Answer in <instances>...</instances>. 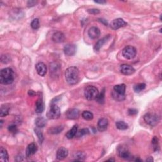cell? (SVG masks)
I'll list each match as a JSON object with an SVG mask.
<instances>
[{
	"mask_svg": "<svg viewBox=\"0 0 162 162\" xmlns=\"http://www.w3.org/2000/svg\"><path fill=\"white\" fill-rule=\"evenodd\" d=\"M79 70L75 66H70L65 71V79L69 85H75L78 82L79 79Z\"/></svg>",
	"mask_w": 162,
	"mask_h": 162,
	"instance_id": "obj_1",
	"label": "cell"
},
{
	"mask_svg": "<svg viewBox=\"0 0 162 162\" xmlns=\"http://www.w3.org/2000/svg\"><path fill=\"white\" fill-rule=\"evenodd\" d=\"M14 81V72L10 68H3L0 72V83L9 85Z\"/></svg>",
	"mask_w": 162,
	"mask_h": 162,
	"instance_id": "obj_2",
	"label": "cell"
},
{
	"mask_svg": "<svg viewBox=\"0 0 162 162\" xmlns=\"http://www.w3.org/2000/svg\"><path fill=\"white\" fill-rule=\"evenodd\" d=\"M98 94H99L98 89L96 87L93 86V85H89V86L85 87L84 90V96L89 101L96 100Z\"/></svg>",
	"mask_w": 162,
	"mask_h": 162,
	"instance_id": "obj_3",
	"label": "cell"
},
{
	"mask_svg": "<svg viewBox=\"0 0 162 162\" xmlns=\"http://www.w3.org/2000/svg\"><path fill=\"white\" fill-rule=\"evenodd\" d=\"M60 114H61V112H60V108L56 105V103H52L49 109L47 112V118L52 120L57 119L60 117Z\"/></svg>",
	"mask_w": 162,
	"mask_h": 162,
	"instance_id": "obj_4",
	"label": "cell"
},
{
	"mask_svg": "<svg viewBox=\"0 0 162 162\" xmlns=\"http://www.w3.org/2000/svg\"><path fill=\"white\" fill-rule=\"evenodd\" d=\"M144 120L146 123L151 127L156 126L160 122V117L155 113H148L144 116Z\"/></svg>",
	"mask_w": 162,
	"mask_h": 162,
	"instance_id": "obj_5",
	"label": "cell"
},
{
	"mask_svg": "<svg viewBox=\"0 0 162 162\" xmlns=\"http://www.w3.org/2000/svg\"><path fill=\"white\" fill-rule=\"evenodd\" d=\"M137 53V51L134 47L132 46H127L122 50V55L125 58L131 60L134 58Z\"/></svg>",
	"mask_w": 162,
	"mask_h": 162,
	"instance_id": "obj_6",
	"label": "cell"
},
{
	"mask_svg": "<svg viewBox=\"0 0 162 162\" xmlns=\"http://www.w3.org/2000/svg\"><path fill=\"white\" fill-rule=\"evenodd\" d=\"M117 153H118L119 157L123 159L132 160V156L130 153L128 149L123 146H120L117 148Z\"/></svg>",
	"mask_w": 162,
	"mask_h": 162,
	"instance_id": "obj_7",
	"label": "cell"
},
{
	"mask_svg": "<svg viewBox=\"0 0 162 162\" xmlns=\"http://www.w3.org/2000/svg\"><path fill=\"white\" fill-rule=\"evenodd\" d=\"M127 22L123 20V19L120 18L113 20L110 24L111 28H112L113 30L119 29V28L123 27H125V26H127Z\"/></svg>",
	"mask_w": 162,
	"mask_h": 162,
	"instance_id": "obj_8",
	"label": "cell"
},
{
	"mask_svg": "<svg viewBox=\"0 0 162 162\" xmlns=\"http://www.w3.org/2000/svg\"><path fill=\"white\" fill-rule=\"evenodd\" d=\"M120 72L125 75H132L135 72V69L131 65L127 64H123L120 67Z\"/></svg>",
	"mask_w": 162,
	"mask_h": 162,
	"instance_id": "obj_9",
	"label": "cell"
},
{
	"mask_svg": "<svg viewBox=\"0 0 162 162\" xmlns=\"http://www.w3.org/2000/svg\"><path fill=\"white\" fill-rule=\"evenodd\" d=\"M80 116V112L78 109L72 108L68 110L66 113V118L70 120H76Z\"/></svg>",
	"mask_w": 162,
	"mask_h": 162,
	"instance_id": "obj_10",
	"label": "cell"
},
{
	"mask_svg": "<svg viewBox=\"0 0 162 162\" xmlns=\"http://www.w3.org/2000/svg\"><path fill=\"white\" fill-rule=\"evenodd\" d=\"M63 51H64V53L66 55L73 56L76 53V51H77V47H76L75 44H66V46H65Z\"/></svg>",
	"mask_w": 162,
	"mask_h": 162,
	"instance_id": "obj_11",
	"label": "cell"
},
{
	"mask_svg": "<svg viewBox=\"0 0 162 162\" xmlns=\"http://www.w3.org/2000/svg\"><path fill=\"white\" fill-rule=\"evenodd\" d=\"M108 126V120L105 118H101L98 122V129L100 132L105 131Z\"/></svg>",
	"mask_w": 162,
	"mask_h": 162,
	"instance_id": "obj_12",
	"label": "cell"
},
{
	"mask_svg": "<svg viewBox=\"0 0 162 162\" xmlns=\"http://www.w3.org/2000/svg\"><path fill=\"white\" fill-rule=\"evenodd\" d=\"M101 34L100 30L96 27H92L88 31V35L91 39H96L100 37Z\"/></svg>",
	"mask_w": 162,
	"mask_h": 162,
	"instance_id": "obj_13",
	"label": "cell"
},
{
	"mask_svg": "<svg viewBox=\"0 0 162 162\" xmlns=\"http://www.w3.org/2000/svg\"><path fill=\"white\" fill-rule=\"evenodd\" d=\"M36 69L37 73L39 74L40 76H43L45 75L47 73V67L46 65L44 64L43 62H39L36 64Z\"/></svg>",
	"mask_w": 162,
	"mask_h": 162,
	"instance_id": "obj_14",
	"label": "cell"
},
{
	"mask_svg": "<svg viewBox=\"0 0 162 162\" xmlns=\"http://www.w3.org/2000/svg\"><path fill=\"white\" fill-rule=\"evenodd\" d=\"M68 151L65 148L62 147L59 148L56 152V158L58 160H62L68 157Z\"/></svg>",
	"mask_w": 162,
	"mask_h": 162,
	"instance_id": "obj_15",
	"label": "cell"
},
{
	"mask_svg": "<svg viewBox=\"0 0 162 162\" xmlns=\"http://www.w3.org/2000/svg\"><path fill=\"white\" fill-rule=\"evenodd\" d=\"M110 35H107L106 36L103 37L102 39H100L98 42L95 44V46L94 47V49L96 51V52H98L101 47H103V46L109 40V39L110 38Z\"/></svg>",
	"mask_w": 162,
	"mask_h": 162,
	"instance_id": "obj_16",
	"label": "cell"
},
{
	"mask_svg": "<svg viewBox=\"0 0 162 162\" xmlns=\"http://www.w3.org/2000/svg\"><path fill=\"white\" fill-rule=\"evenodd\" d=\"M52 40L55 43H61L65 41V36L62 32H56V33L53 34Z\"/></svg>",
	"mask_w": 162,
	"mask_h": 162,
	"instance_id": "obj_17",
	"label": "cell"
},
{
	"mask_svg": "<svg viewBox=\"0 0 162 162\" xmlns=\"http://www.w3.org/2000/svg\"><path fill=\"white\" fill-rule=\"evenodd\" d=\"M37 151V147L36 144L34 143V142L31 143L30 144L28 145V146L27 148L26 156L27 157H29L32 156V155H33L36 153Z\"/></svg>",
	"mask_w": 162,
	"mask_h": 162,
	"instance_id": "obj_18",
	"label": "cell"
},
{
	"mask_svg": "<svg viewBox=\"0 0 162 162\" xmlns=\"http://www.w3.org/2000/svg\"><path fill=\"white\" fill-rule=\"evenodd\" d=\"M44 110V105L42 98H39L36 102V112L37 113H41Z\"/></svg>",
	"mask_w": 162,
	"mask_h": 162,
	"instance_id": "obj_19",
	"label": "cell"
},
{
	"mask_svg": "<svg viewBox=\"0 0 162 162\" xmlns=\"http://www.w3.org/2000/svg\"><path fill=\"white\" fill-rule=\"evenodd\" d=\"M77 129H78L77 125H74L70 130H69V131L66 132V134L65 135L66 137L69 139L74 138L75 136V135H77Z\"/></svg>",
	"mask_w": 162,
	"mask_h": 162,
	"instance_id": "obj_20",
	"label": "cell"
},
{
	"mask_svg": "<svg viewBox=\"0 0 162 162\" xmlns=\"http://www.w3.org/2000/svg\"><path fill=\"white\" fill-rule=\"evenodd\" d=\"M0 160L3 162L8 161V154L5 148L1 147L0 148Z\"/></svg>",
	"mask_w": 162,
	"mask_h": 162,
	"instance_id": "obj_21",
	"label": "cell"
},
{
	"mask_svg": "<svg viewBox=\"0 0 162 162\" xmlns=\"http://www.w3.org/2000/svg\"><path fill=\"white\" fill-rule=\"evenodd\" d=\"M125 89H126V86L124 84L116 85L113 87V91H115L117 93L122 95H125Z\"/></svg>",
	"mask_w": 162,
	"mask_h": 162,
	"instance_id": "obj_22",
	"label": "cell"
},
{
	"mask_svg": "<svg viewBox=\"0 0 162 162\" xmlns=\"http://www.w3.org/2000/svg\"><path fill=\"white\" fill-rule=\"evenodd\" d=\"M60 70V65L57 63H52V64L50 65V74L52 73V74L56 75L59 73Z\"/></svg>",
	"mask_w": 162,
	"mask_h": 162,
	"instance_id": "obj_23",
	"label": "cell"
},
{
	"mask_svg": "<svg viewBox=\"0 0 162 162\" xmlns=\"http://www.w3.org/2000/svg\"><path fill=\"white\" fill-rule=\"evenodd\" d=\"M63 129H64V127L62 125L53 127L48 129V133L51 134H58L59 133L62 132Z\"/></svg>",
	"mask_w": 162,
	"mask_h": 162,
	"instance_id": "obj_24",
	"label": "cell"
},
{
	"mask_svg": "<svg viewBox=\"0 0 162 162\" xmlns=\"http://www.w3.org/2000/svg\"><path fill=\"white\" fill-rule=\"evenodd\" d=\"M46 120L44 117H38L35 120V124L38 128H43L46 125Z\"/></svg>",
	"mask_w": 162,
	"mask_h": 162,
	"instance_id": "obj_25",
	"label": "cell"
},
{
	"mask_svg": "<svg viewBox=\"0 0 162 162\" xmlns=\"http://www.w3.org/2000/svg\"><path fill=\"white\" fill-rule=\"evenodd\" d=\"M104 100H105V89H103L101 93H99L97 96L96 101L100 104H104Z\"/></svg>",
	"mask_w": 162,
	"mask_h": 162,
	"instance_id": "obj_26",
	"label": "cell"
},
{
	"mask_svg": "<svg viewBox=\"0 0 162 162\" xmlns=\"http://www.w3.org/2000/svg\"><path fill=\"white\" fill-rule=\"evenodd\" d=\"M9 107L7 104L2 105L1 107V111H0V117H4L7 116L9 114Z\"/></svg>",
	"mask_w": 162,
	"mask_h": 162,
	"instance_id": "obj_27",
	"label": "cell"
},
{
	"mask_svg": "<svg viewBox=\"0 0 162 162\" xmlns=\"http://www.w3.org/2000/svg\"><path fill=\"white\" fill-rule=\"evenodd\" d=\"M112 95L113 99L117 101H122L125 99V95H122L117 93L115 91H113Z\"/></svg>",
	"mask_w": 162,
	"mask_h": 162,
	"instance_id": "obj_28",
	"label": "cell"
},
{
	"mask_svg": "<svg viewBox=\"0 0 162 162\" xmlns=\"http://www.w3.org/2000/svg\"><path fill=\"white\" fill-rule=\"evenodd\" d=\"M74 157L75 158L74 161H83L86 158V155L83 152L78 151L75 153Z\"/></svg>",
	"mask_w": 162,
	"mask_h": 162,
	"instance_id": "obj_29",
	"label": "cell"
},
{
	"mask_svg": "<svg viewBox=\"0 0 162 162\" xmlns=\"http://www.w3.org/2000/svg\"><path fill=\"white\" fill-rule=\"evenodd\" d=\"M115 125L117 128L119 130H121V131H124V130L128 129V125L123 121L117 122Z\"/></svg>",
	"mask_w": 162,
	"mask_h": 162,
	"instance_id": "obj_30",
	"label": "cell"
},
{
	"mask_svg": "<svg viewBox=\"0 0 162 162\" xmlns=\"http://www.w3.org/2000/svg\"><path fill=\"white\" fill-rule=\"evenodd\" d=\"M151 144L152 146H153V150L155 151H159V142H158V139L156 136H154L153 138L152 139L151 141Z\"/></svg>",
	"mask_w": 162,
	"mask_h": 162,
	"instance_id": "obj_31",
	"label": "cell"
},
{
	"mask_svg": "<svg viewBox=\"0 0 162 162\" xmlns=\"http://www.w3.org/2000/svg\"><path fill=\"white\" fill-rule=\"evenodd\" d=\"M82 117L85 120H91L93 119V114L89 111H84L82 113Z\"/></svg>",
	"mask_w": 162,
	"mask_h": 162,
	"instance_id": "obj_32",
	"label": "cell"
},
{
	"mask_svg": "<svg viewBox=\"0 0 162 162\" xmlns=\"http://www.w3.org/2000/svg\"><path fill=\"white\" fill-rule=\"evenodd\" d=\"M146 88V84L144 83H139L138 84H136L134 86V91L136 93H140L141 91L144 90Z\"/></svg>",
	"mask_w": 162,
	"mask_h": 162,
	"instance_id": "obj_33",
	"label": "cell"
},
{
	"mask_svg": "<svg viewBox=\"0 0 162 162\" xmlns=\"http://www.w3.org/2000/svg\"><path fill=\"white\" fill-rule=\"evenodd\" d=\"M31 27L33 28L34 30H37L38 28H39L40 25H39V19L38 18H35L34 20L32 21L31 24Z\"/></svg>",
	"mask_w": 162,
	"mask_h": 162,
	"instance_id": "obj_34",
	"label": "cell"
},
{
	"mask_svg": "<svg viewBox=\"0 0 162 162\" xmlns=\"http://www.w3.org/2000/svg\"><path fill=\"white\" fill-rule=\"evenodd\" d=\"M34 131L37 136L38 139H39L40 143H42L44 140V137H43V134L42 132H41L39 129H35Z\"/></svg>",
	"mask_w": 162,
	"mask_h": 162,
	"instance_id": "obj_35",
	"label": "cell"
},
{
	"mask_svg": "<svg viewBox=\"0 0 162 162\" xmlns=\"http://www.w3.org/2000/svg\"><path fill=\"white\" fill-rule=\"evenodd\" d=\"M89 130L88 129H82L81 130H80L79 132H77V136L78 137H82V136H83L84 135H86V134H89Z\"/></svg>",
	"mask_w": 162,
	"mask_h": 162,
	"instance_id": "obj_36",
	"label": "cell"
},
{
	"mask_svg": "<svg viewBox=\"0 0 162 162\" xmlns=\"http://www.w3.org/2000/svg\"><path fill=\"white\" fill-rule=\"evenodd\" d=\"M8 131L12 134H16L18 132V129L15 125H12L8 127Z\"/></svg>",
	"mask_w": 162,
	"mask_h": 162,
	"instance_id": "obj_37",
	"label": "cell"
},
{
	"mask_svg": "<svg viewBox=\"0 0 162 162\" xmlns=\"http://www.w3.org/2000/svg\"><path fill=\"white\" fill-rule=\"evenodd\" d=\"M87 12H88L90 14H94V15H96V14H100V10H99V9H95V8L88 9Z\"/></svg>",
	"mask_w": 162,
	"mask_h": 162,
	"instance_id": "obj_38",
	"label": "cell"
},
{
	"mask_svg": "<svg viewBox=\"0 0 162 162\" xmlns=\"http://www.w3.org/2000/svg\"><path fill=\"white\" fill-rule=\"evenodd\" d=\"M128 113L129 115H135L138 113V110L136 109H129L128 110Z\"/></svg>",
	"mask_w": 162,
	"mask_h": 162,
	"instance_id": "obj_39",
	"label": "cell"
},
{
	"mask_svg": "<svg viewBox=\"0 0 162 162\" xmlns=\"http://www.w3.org/2000/svg\"><path fill=\"white\" fill-rule=\"evenodd\" d=\"M37 3V1H28L27 2V5L28 6H34L35 5H36Z\"/></svg>",
	"mask_w": 162,
	"mask_h": 162,
	"instance_id": "obj_40",
	"label": "cell"
},
{
	"mask_svg": "<svg viewBox=\"0 0 162 162\" xmlns=\"http://www.w3.org/2000/svg\"><path fill=\"white\" fill-rule=\"evenodd\" d=\"M28 95H29V96H34V95H36V93H35V92H34V91H32V90H29V91H28Z\"/></svg>",
	"mask_w": 162,
	"mask_h": 162,
	"instance_id": "obj_41",
	"label": "cell"
},
{
	"mask_svg": "<svg viewBox=\"0 0 162 162\" xmlns=\"http://www.w3.org/2000/svg\"><path fill=\"white\" fill-rule=\"evenodd\" d=\"M100 21L101 22H102L103 24H104V25H106V26H107V25H108V22H107V21L106 20H104V19H103V18H100Z\"/></svg>",
	"mask_w": 162,
	"mask_h": 162,
	"instance_id": "obj_42",
	"label": "cell"
},
{
	"mask_svg": "<svg viewBox=\"0 0 162 162\" xmlns=\"http://www.w3.org/2000/svg\"><path fill=\"white\" fill-rule=\"evenodd\" d=\"M94 2L96 3H99V4H104V3H106V1H103V0H101V1H94Z\"/></svg>",
	"mask_w": 162,
	"mask_h": 162,
	"instance_id": "obj_43",
	"label": "cell"
},
{
	"mask_svg": "<svg viewBox=\"0 0 162 162\" xmlns=\"http://www.w3.org/2000/svg\"><path fill=\"white\" fill-rule=\"evenodd\" d=\"M146 161H149V162H152V161H153V158L152 157H149L148 159L146 160Z\"/></svg>",
	"mask_w": 162,
	"mask_h": 162,
	"instance_id": "obj_44",
	"label": "cell"
},
{
	"mask_svg": "<svg viewBox=\"0 0 162 162\" xmlns=\"http://www.w3.org/2000/svg\"><path fill=\"white\" fill-rule=\"evenodd\" d=\"M107 161H115V160L113 159V158H110V159L108 160Z\"/></svg>",
	"mask_w": 162,
	"mask_h": 162,
	"instance_id": "obj_45",
	"label": "cell"
}]
</instances>
